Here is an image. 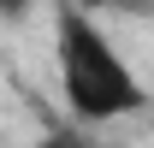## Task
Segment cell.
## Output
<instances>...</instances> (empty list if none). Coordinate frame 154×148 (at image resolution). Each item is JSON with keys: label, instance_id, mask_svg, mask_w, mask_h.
Instances as JSON below:
<instances>
[{"label": "cell", "instance_id": "cell-1", "mask_svg": "<svg viewBox=\"0 0 154 148\" xmlns=\"http://www.w3.org/2000/svg\"><path fill=\"white\" fill-rule=\"evenodd\" d=\"M54 59H59V89L71 101L77 119L89 125H107V119H125V113H142V83L125 65L119 42L95 24V12L83 0H59L54 12Z\"/></svg>", "mask_w": 154, "mask_h": 148}, {"label": "cell", "instance_id": "cell-2", "mask_svg": "<svg viewBox=\"0 0 154 148\" xmlns=\"http://www.w3.org/2000/svg\"><path fill=\"white\" fill-rule=\"evenodd\" d=\"M83 6H89V12H119V18H148L154 12V0H83Z\"/></svg>", "mask_w": 154, "mask_h": 148}, {"label": "cell", "instance_id": "cell-3", "mask_svg": "<svg viewBox=\"0 0 154 148\" xmlns=\"http://www.w3.org/2000/svg\"><path fill=\"white\" fill-rule=\"evenodd\" d=\"M30 148H95V142H83L77 130H48V136H36Z\"/></svg>", "mask_w": 154, "mask_h": 148}, {"label": "cell", "instance_id": "cell-4", "mask_svg": "<svg viewBox=\"0 0 154 148\" xmlns=\"http://www.w3.org/2000/svg\"><path fill=\"white\" fill-rule=\"evenodd\" d=\"M24 12H30V0H0V18H6V24H18Z\"/></svg>", "mask_w": 154, "mask_h": 148}]
</instances>
